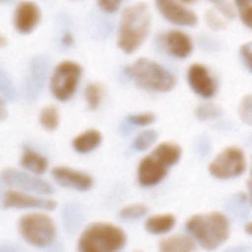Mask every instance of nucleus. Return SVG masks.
Listing matches in <instances>:
<instances>
[{
  "label": "nucleus",
  "mask_w": 252,
  "mask_h": 252,
  "mask_svg": "<svg viewBox=\"0 0 252 252\" xmlns=\"http://www.w3.org/2000/svg\"><path fill=\"white\" fill-rule=\"evenodd\" d=\"M152 25V13L145 1L127 6L120 19L117 44L127 53H134L148 38Z\"/></svg>",
  "instance_id": "f257e3e1"
},
{
  "label": "nucleus",
  "mask_w": 252,
  "mask_h": 252,
  "mask_svg": "<svg viewBox=\"0 0 252 252\" xmlns=\"http://www.w3.org/2000/svg\"><path fill=\"white\" fill-rule=\"evenodd\" d=\"M183 149L176 142H162L140 159L137 165V183L143 188L159 185L168 174V170L182 158Z\"/></svg>",
  "instance_id": "f03ea898"
},
{
  "label": "nucleus",
  "mask_w": 252,
  "mask_h": 252,
  "mask_svg": "<svg viewBox=\"0 0 252 252\" xmlns=\"http://www.w3.org/2000/svg\"><path fill=\"white\" fill-rule=\"evenodd\" d=\"M188 233L207 251L220 248L230 236V220L220 211L195 214L186 221Z\"/></svg>",
  "instance_id": "7ed1b4c3"
},
{
  "label": "nucleus",
  "mask_w": 252,
  "mask_h": 252,
  "mask_svg": "<svg viewBox=\"0 0 252 252\" xmlns=\"http://www.w3.org/2000/svg\"><path fill=\"white\" fill-rule=\"evenodd\" d=\"M127 242L126 232L105 221L89 224L78 238L77 250L80 252H115L123 250Z\"/></svg>",
  "instance_id": "20e7f679"
},
{
  "label": "nucleus",
  "mask_w": 252,
  "mask_h": 252,
  "mask_svg": "<svg viewBox=\"0 0 252 252\" xmlns=\"http://www.w3.org/2000/svg\"><path fill=\"white\" fill-rule=\"evenodd\" d=\"M127 75L143 90L167 93L176 87V77L161 63L149 59L139 58L128 68Z\"/></svg>",
  "instance_id": "39448f33"
},
{
  "label": "nucleus",
  "mask_w": 252,
  "mask_h": 252,
  "mask_svg": "<svg viewBox=\"0 0 252 252\" xmlns=\"http://www.w3.org/2000/svg\"><path fill=\"white\" fill-rule=\"evenodd\" d=\"M18 232L27 244L37 248H46L56 239V224L53 219L40 210L24 214L18 220Z\"/></svg>",
  "instance_id": "423d86ee"
},
{
  "label": "nucleus",
  "mask_w": 252,
  "mask_h": 252,
  "mask_svg": "<svg viewBox=\"0 0 252 252\" xmlns=\"http://www.w3.org/2000/svg\"><path fill=\"white\" fill-rule=\"evenodd\" d=\"M83 74V68L75 61H62L58 63L50 75V93L59 102L69 100L78 87L80 78Z\"/></svg>",
  "instance_id": "0eeeda50"
},
{
  "label": "nucleus",
  "mask_w": 252,
  "mask_h": 252,
  "mask_svg": "<svg viewBox=\"0 0 252 252\" xmlns=\"http://www.w3.org/2000/svg\"><path fill=\"white\" fill-rule=\"evenodd\" d=\"M247 170L245 152L238 146L223 149L208 165V173L219 180H230L242 176Z\"/></svg>",
  "instance_id": "6e6552de"
},
{
  "label": "nucleus",
  "mask_w": 252,
  "mask_h": 252,
  "mask_svg": "<svg viewBox=\"0 0 252 252\" xmlns=\"http://www.w3.org/2000/svg\"><path fill=\"white\" fill-rule=\"evenodd\" d=\"M1 180L9 188L31 192V193H37V195H43V196H49V195L55 193V189L52 188V185L35 177V174H32L30 171L24 173L16 168H4L1 171Z\"/></svg>",
  "instance_id": "1a4fd4ad"
},
{
  "label": "nucleus",
  "mask_w": 252,
  "mask_h": 252,
  "mask_svg": "<svg viewBox=\"0 0 252 252\" xmlns=\"http://www.w3.org/2000/svg\"><path fill=\"white\" fill-rule=\"evenodd\" d=\"M56 201L43 198V195L35 196L31 192L19 190L10 188L3 195V208H16V210H40V211H53L56 208Z\"/></svg>",
  "instance_id": "9d476101"
},
{
  "label": "nucleus",
  "mask_w": 252,
  "mask_h": 252,
  "mask_svg": "<svg viewBox=\"0 0 252 252\" xmlns=\"http://www.w3.org/2000/svg\"><path fill=\"white\" fill-rule=\"evenodd\" d=\"M155 6L158 12L164 16V19H167L173 25H179V27L198 25V15L188 6L182 4L179 0H155Z\"/></svg>",
  "instance_id": "9b49d317"
},
{
  "label": "nucleus",
  "mask_w": 252,
  "mask_h": 252,
  "mask_svg": "<svg viewBox=\"0 0 252 252\" xmlns=\"http://www.w3.org/2000/svg\"><path fill=\"white\" fill-rule=\"evenodd\" d=\"M53 180L66 189H72V190H78V192H87L93 188L94 180L90 174L66 167V165H58L55 168H52L50 171Z\"/></svg>",
  "instance_id": "f8f14e48"
},
{
  "label": "nucleus",
  "mask_w": 252,
  "mask_h": 252,
  "mask_svg": "<svg viewBox=\"0 0 252 252\" xmlns=\"http://www.w3.org/2000/svg\"><path fill=\"white\" fill-rule=\"evenodd\" d=\"M188 83L190 89L204 99H211L217 93V83L210 69L202 63H193L188 69Z\"/></svg>",
  "instance_id": "ddd939ff"
},
{
  "label": "nucleus",
  "mask_w": 252,
  "mask_h": 252,
  "mask_svg": "<svg viewBox=\"0 0 252 252\" xmlns=\"http://www.w3.org/2000/svg\"><path fill=\"white\" fill-rule=\"evenodd\" d=\"M41 21V10L37 3L24 0L18 3L13 12V27L19 34L32 32Z\"/></svg>",
  "instance_id": "4468645a"
},
{
  "label": "nucleus",
  "mask_w": 252,
  "mask_h": 252,
  "mask_svg": "<svg viewBox=\"0 0 252 252\" xmlns=\"http://www.w3.org/2000/svg\"><path fill=\"white\" fill-rule=\"evenodd\" d=\"M164 46L167 52L177 58V59H186L193 52V41L190 35L180 30H171L164 35Z\"/></svg>",
  "instance_id": "2eb2a0df"
},
{
  "label": "nucleus",
  "mask_w": 252,
  "mask_h": 252,
  "mask_svg": "<svg viewBox=\"0 0 252 252\" xmlns=\"http://www.w3.org/2000/svg\"><path fill=\"white\" fill-rule=\"evenodd\" d=\"M102 140H103L102 133L97 128H87L78 136H75L71 145L74 151L78 154H90L100 146Z\"/></svg>",
  "instance_id": "dca6fc26"
},
{
  "label": "nucleus",
  "mask_w": 252,
  "mask_h": 252,
  "mask_svg": "<svg viewBox=\"0 0 252 252\" xmlns=\"http://www.w3.org/2000/svg\"><path fill=\"white\" fill-rule=\"evenodd\" d=\"M19 165L35 174V176H41L47 171V167H49V161L46 157H43L41 154H38L37 151L34 149H30V148H25L22 155H21V159H19Z\"/></svg>",
  "instance_id": "f3484780"
},
{
  "label": "nucleus",
  "mask_w": 252,
  "mask_h": 252,
  "mask_svg": "<svg viewBox=\"0 0 252 252\" xmlns=\"http://www.w3.org/2000/svg\"><path fill=\"white\" fill-rule=\"evenodd\" d=\"M158 248L161 252H192L196 250V241L190 235H174L161 239Z\"/></svg>",
  "instance_id": "a211bd4d"
},
{
  "label": "nucleus",
  "mask_w": 252,
  "mask_h": 252,
  "mask_svg": "<svg viewBox=\"0 0 252 252\" xmlns=\"http://www.w3.org/2000/svg\"><path fill=\"white\" fill-rule=\"evenodd\" d=\"M176 216L171 213L164 214H155L146 219L145 221V230L151 235H165L171 232L176 226Z\"/></svg>",
  "instance_id": "6ab92c4d"
},
{
  "label": "nucleus",
  "mask_w": 252,
  "mask_h": 252,
  "mask_svg": "<svg viewBox=\"0 0 252 252\" xmlns=\"http://www.w3.org/2000/svg\"><path fill=\"white\" fill-rule=\"evenodd\" d=\"M38 123L46 131H55L61 123V115L58 108L55 105H46L44 108H41L38 115Z\"/></svg>",
  "instance_id": "aec40b11"
},
{
  "label": "nucleus",
  "mask_w": 252,
  "mask_h": 252,
  "mask_svg": "<svg viewBox=\"0 0 252 252\" xmlns=\"http://www.w3.org/2000/svg\"><path fill=\"white\" fill-rule=\"evenodd\" d=\"M103 94H105V86L103 84L89 83L84 89V99H86L87 108L90 111H96L103 100Z\"/></svg>",
  "instance_id": "412c9836"
},
{
  "label": "nucleus",
  "mask_w": 252,
  "mask_h": 252,
  "mask_svg": "<svg viewBox=\"0 0 252 252\" xmlns=\"http://www.w3.org/2000/svg\"><path fill=\"white\" fill-rule=\"evenodd\" d=\"M221 115H223L221 106H219L217 103H213V102H204L195 108V117L199 121H213V120L220 118Z\"/></svg>",
  "instance_id": "4be33fe9"
},
{
  "label": "nucleus",
  "mask_w": 252,
  "mask_h": 252,
  "mask_svg": "<svg viewBox=\"0 0 252 252\" xmlns=\"http://www.w3.org/2000/svg\"><path fill=\"white\" fill-rule=\"evenodd\" d=\"M148 211H149V208L146 204L137 202V204H128V205L123 207L118 211V216L123 220H139V219L145 217L148 214Z\"/></svg>",
  "instance_id": "5701e85b"
},
{
  "label": "nucleus",
  "mask_w": 252,
  "mask_h": 252,
  "mask_svg": "<svg viewBox=\"0 0 252 252\" xmlns=\"http://www.w3.org/2000/svg\"><path fill=\"white\" fill-rule=\"evenodd\" d=\"M157 140H158V133L155 130H143L134 137L133 148L139 152H143V151H148L149 148H152Z\"/></svg>",
  "instance_id": "b1692460"
},
{
  "label": "nucleus",
  "mask_w": 252,
  "mask_h": 252,
  "mask_svg": "<svg viewBox=\"0 0 252 252\" xmlns=\"http://www.w3.org/2000/svg\"><path fill=\"white\" fill-rule=\"evenodd\" d=\"M242 24L252 30V0H233Z\"/></svg>",
  "instance_id": "393cba45"
},
{
  "label": "nucleus",
  "mask_w": 252,
  "mask_h": 252,
  "mask_svg": "<svg viewBox=\"0 0 252 252\" xmlns=\"http://www.w3.org/2000/svg\"><path fill=\"white\" fill-rule=\"evenodd\" d=\"M238 114H239L241 121H242L245 126L252 127V93L245 94V96L241 99L239 106H238Z\"/></svg>",
  "instance_id": "a878e982"
},
{
  "label": "nucleus",
  "mask_w": 252,
  "mask_h": 252,
  "mask_svg": "<svg viewBox=\"0 0 252 252\" xmlns=\"http://www.w3.org/2000/svg\"><path fill=\"white\" fill-rule=\"evenodd\" d=\"M128 124L137 126V127H146L155 123L157 115L154 112H140V114H130L126 117Z\"/></svg>",
  "instance_id": "bb28decb"
},
{
  "label": "nucleus",
  "mask_w": 252,
  "mask_h": 252,
  "mask_svg": "<svg viewBox=\"0 0 252 252\" xmlns=\"http://www.w3.org/2000/svg\"><path fill=\"white\" fill-rule=\"evenodd\" d=\"M217 12H220L226 19H235L236 16V7H235V3L232 4L230 0H208Z\"/></svg>",
  "instance_id": "cd10ccee"
},
{
  "label": "nucleus",
  "mask_w": 252,
  "mask_h": 252,
  "mask_svg": "<svg viewBox=\"0 0 252 252\" xmlns=\"http://www.w3.org/2000/svg\"><path fill=\"white\" fill-rule=\"evenodd\" d=\"M205 21H207V24H208V27H210L211 30L219 31V30H223V28L227 27V21H229V19H226L220 12L217 13V12H214V10H207V13H205Z\"/></svg>",
  "instance_id": "c85d7f7f"
},
{
  "label": "nucleus",
  "mask_w": 252,
  "mask_h": 252,
  "mask_svg": "<svg viewBox=\"0 0 252 252\" xmlns=\"http://www.w3.org/2000/svg\"><path fill=\"white\" fill-rule=\"evenodd\" d=\"M241 59L245 65V68L252 72V41H248L241 46Z\"/></svg>",
  "instance_id": "c756f323"
},
{
  "label": "nucleus",
  "mask_w": 252,
  "mask_h": 252,
  "mask_svg": "<svg viewBox=\"0 0 252 252\" xmlns=\"http://www.w3.org/2000/svg\"><path fill=\"white\" fill-rule=\"evenodd\" d=\"M123 0H97V6L106 12V13H114L118 10V7L121 6Z\"/></svg>",
  "instance_id": "7c9ffc66"
},
{
  "label": "nucleus",
  "mask_w": 252,
  "mask_h": 252,
  "mask_svg": "<svg viewBox=\"0 0 252 252\" xmlns=\"http://www.w3.org/2000/svg\"><path fill=\"white\" fill-rule=\"evenodd\" d=\"M247 199L252 205V157L251 164H250V179L247 180Z\"/></svg>",
  "instance_id": "2f4dec72"
},
{
  "label": "nucleus",
  "mask_w": 252,
  "mask_h": 252,
  "mask_svg": "<svg viewBox=\"0 0 252 252\" xmlns=\"http://www.w3.org/2000/svg\"><path fill=\"white\" fill-rule=\"evenodd\" d=\"M244 232H245L248 236H252V221H250V223H247V224H245Z\"/></svg>",
  "instance_id": "473e14b6"
},
{
  "label": "nucleus",
  "mask_w": 252,
  "mask_h": 252,
  "mask_svg": "<svg viewBox=\"0 0 252 252\" xmlns=\"http://www.w3.org/2000/svg\"><path fill=\"white\" fill-rule=\"evenodd\" d=\"M6 118V105H4V99L1 100V120Z\"/></svg>",
  "instance_id": "72a5a7b5"
},
{
  "label": "nucleus",
  "mask_w": 252,
  "mask_h": 252,
  "mask_svg": "<svg viewBox=\"0 0 252 252\" xmlns=\"http://www.w3.org/2000/svg\"><path fill=\"white\" fill-rule=\"evenodd\" d=\"M63 44H72V37L71 35H65L63 37Z\"/></svg>",
  "instance_id": "f704fd0d"
},
{
  "label": "nucleus",
  "mask_w": 252,
  "mask_h": 252,
  "mask_svg": "<svg viewBox=\"0 0 252 252\" xmlns=\"http://www.w3.org/2000/svg\"><path fill=\"white\" fill-rule=\"evenodd\" d=\"M182 1H192V0H182Z\"/></svg>",
  "instance_id": "c9c22d12"
}]
</instances>
